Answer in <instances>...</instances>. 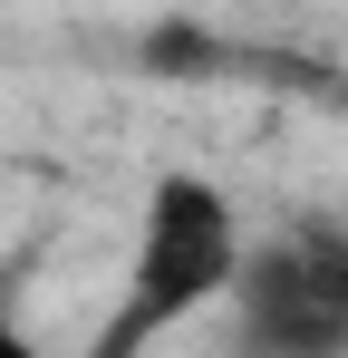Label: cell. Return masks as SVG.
Wrapping results in <instances>:
<instances>
[{"mask_svg": "<svg viewBox=\"0 0 348 358\" xmlns=\"http://www.w3.org/2000/svg\"><path fill=\"white\" fill-rule=\"evenodd\" d=\"M242 242L252 213L232 203V184L165 165L145 184V213H136V252H126V300L107 310V329L87 339V358H145L165 329L223 310L232 271H242Z\"/></svg>", "mask_w": 348, "mask_h": 358, "instance_id": "1", "label": "cell"}, {"mask_svg": "<svg viewBox=\"0 0 348 358\" xmlns=\"http://www.w3.org/2000/svg\"><path fill=\"white\" fill-rule=\"evenodd\" d=\"M213 320L223 358H348V213L252 223Z\"/></svg>", "mask_w": 348, "mask_h": 358, "instance_id": "2", "label": "cell"}, {"mask_svg": "<svg viewBox=\"0 0 348 358\" xmlns=\"http://www.w3.org/2000/svg\"><path fill=\"white\" fill-rule=\"evenodd\" d=\"M0 358H39V329L20 320V291L0 281Z\"/></svg>", "mask_w": 348, "mask_h": 358, "instance_id": "3", "label": "cell"}]
</instances>
